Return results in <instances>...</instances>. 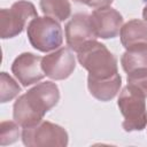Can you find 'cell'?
<instances>
[{"label": "cell", "instance_id": "7", "mask_svg": "<svg viewBox=\"0 0 147 147\" xmlns=\"http://www.w3.org/2000/svg\"><path fill=\"white\" fill-rule=\"evenodd\" d=\"M90 21L95 37L101 39L117 37L123 26V16L110 6L95 8L90 15Z\"/></svg>", "mask_w": 147, "mask_h": 147}, {"label": "cell", "instance_id": "18", "mask_svg": "<svg viewBox=\"0 0 147 147\" xmlns=\"http://www.w3.org/2000/svg\"><path fill=\"white\" fill-rule=\"evenodd\" d=\"M76 2L79 3H84L88 7H93V8H100V7H107L110 6L113 3L114 0H74Z\"/></svg>", "mask_w": 147, "mask_h": 147}, {"label": "cell", "instance_id": "5", "mask_svg": "<svg viewBox=\"0 0 147 147\" xmlns=\"http://www.w3.org/2000/svg\"><path fill=\"white\" fill-rule=\"evenodd\" d=\"M38 16L34 5L26 0H18L10 8L0 10V37L14 38L22 33L28 21Z\"/></svg>", "mask_w": 147, "mask_h": 147}, {"label": "cell", "instance_id": "4", "mask_svg": "<svg viewBox=\"0 0 147 147\" xmlns=\"http://www.w3.org/2000/svg\"><path fill=\"white\" fill-rule=\"evenodd\" d=\"M26 33L31 46L42 53L54 51L63 42V32L60 23L46 15L32 18L28 24Z\"/></svg>", "mask_w": 147, "mask_h": 147}, {"label": "cell", "instance_id": "13", "mask_svg": "<svg viewBox=\"0 0 147 147\" xmlns=\"http://www.w3.org/2000/svg\"><path fill=\"white\" fill-rule=\"evenodd\" d=\"M121 64L126 74L147 69V46L126 49L121 57Z\"/></svg>", "mask_w": 147, "mask_h": 147}, {"label": "cell", "instance_id": "12", "mask_svg": "<svg viewBox=\"0 0 147 147\" xmlns=\"http://www.w3.org/2000/svg\"><path fill=\"white\" fill-rule=\"evenodd\" d=\"M122 86V78L117 76L109 80L101 82H87V87L92 96L100 101H110L114 99Z\"/></svg>", "mask_w": 147, "mask_h": 147}, {"label": "cell", "instance_id": "14", "mask_svg": "<svg viewBox=\"0 0 147 147\" xmlns=\"http://www.w3.org/2000/svg\"><path fill=\"white\" fill-rule=\"evenodd\" d=\"M41 11L56 21H65L71 14V5L69 0H40Z\"/></svg>", "mask_w": 147, "mask_h": 147}, {"label": "cell", "instance_id": "3", "mask_svg": "<svg viewBox=\"0 0 147 147\" xmlns=\"http://www.w3.org/2000/svg\"><path fill=\"white\" fill-rule=\"evenodd\" d=\"M146 98L137 88L126 85L119 93L118 108L124 117L122 127L126 132L142 131L147 125Z\"/></svg>", "mask_w": 147, "mask_h": 147}, {"label": "cell", "instance_id": "1", "mask_svg": "<svg viewBox=\"0 0 147 147\" xmlns=\"http://www.w3.org/2000/svg\"><path fill=\"white\" fill-rule=\"evenodd\" d=\"M60 90L53 82H42L20 95L13 106L14 121L22 127L40 123L46 113L57 105Z\"/></svg>", "mask_w": 147, "mask_h": 147}, {"label": "cell", "instance_id": "9", "mask_svg": "<svg viewBox=\"0 0 147 147\" xmlns=\"http://www.w3.org/2000/svg\"><path fill=\"white\" fill-rule=\"evenodd\" d=\"M42 57L32 53L25 52L20 54L11 64V72L22 84L28 87L34 83L41 80L46 75L41 65Z\"/></svg>", "mask_w": 147, "mask_h": 147}, {"label": "cell", "instance_id": "8", "mask_svg": "<svg viewBox=\"0 0 147 147\" xmlns=\"http://www.w3.org/2000/svg\"><path fill=\"white\" fill-rule=\"evenodd\" d=\"M41 65L47 77L54 80L67 79L76 68V60L72 49L61 47L42 57Z\"/></svg>", "mask_w": 147, "mask_h": 147}, {"label": "cell", "instance_id": "11", "mask_svg": "<svg viewBox=\"0 0 147 147\" xmlns=\"http://www.w3.org/2000/svg\"><path fill=\"white\" fill-rule=\"evenodd\" d=\"M119 37L125 49L147 46V22L138 18L126 22L121 28Z\"/></svg>", "mask_w": 147, "mask_h": 147}, {"label": "cell", "instance_id": "17", "mask_svg": "<svg viewBox=\"0 0 147 147\" xmlns=\"http://www.w3.org/2000/svg\"><path fill=\"white\" fill-rule=\"evenodd\" d=\"M127 85L137 88L147 98V69H141L127 74Z\"/></svg>", "mask_w": 147, "mask_h": 147}, {"label": "cell", "instance_id": "16", "mask_svg": "<svg viewBox=\"0 0 147 147\" xmlns=\"http://www.w3.org/2000/svg\"><path fill=\"white\" fill-rule=\"evenodd\" d=\"M22 133L20 132V124L15 121H3L0 125V144L1 146L15 142Z\"/></svg>", "mask_w": 147, "mask_h": 147}, {"label": "cell", "instance_id": "2", "mask_svg": "<svg viewBox=\"0 0 147 147\" xmlns=\"http://www.w3.org/2000/svg\"><path fill=\"white\" fill-rule=\"evenodd\" d=\"M76 53L79 64L88 72L87 82L109 80L119 76L115 55L102 42L95 39L90 40Z\"/></svg>", "mask_w": 147, "mask_h": 147}, {"label": "cell", "instance_id": "10", "mask_svg": "<svg viewBox=\"0 0 147 147\" xmlns=\"http://www.w3.org/2000/svg\"><path fill=\"white\" fill-rule=\"evenodd\" d=\"M64 31L67 45L75 52L85 42L96 39L91 25L90 15L85 13L75 14L71 20L67 23Z\"/></svg>", "mask_w": 147, "mask_h": 147}, {"label": "cell", "instance_id": "19", "mask_svg": "<svg viewBox=\"0 0 147 147\" xmlns=\"http://www.w3.org/2000/svg\"><path fill=\"white\" fill-rule=\"evenodd\" d=\"M142 17H144V21H145V22H147V3L145 5L144 10H142Z\"/></svg>", "mask_w": 147, "mask_h": 147}, {"label": "cell", "instance_id": "6", "mask_svg": "<svg viewBox=\"0 0 147 147\" xmlns=\"http://www.w3.org/2000/svg\"><path fill=\"white\" fill-rule=\"evenodd\" d=\"M21 138L28 147H65L69 140L68 132L62 126L48 121H41L33 126L23 127Z\"/></svg>", "mask_w": 147, "mask_h": 147}, {"label": "cell", "instance_id": "15", "mask_svg": "<svg viewBox=\"0 0 147 147\" xmlns=\"http://www.w3.org/2000/svg\"><path fill=\"white\" fill-rule=\"evenodd\" d=\"M0 85H1V102H8L16 98L21 93V86L15 82V79L9 76L7 72H1L0 75Z\"/></svg>", "mask_w": 147, "mask_h": 147}]
</instances>
